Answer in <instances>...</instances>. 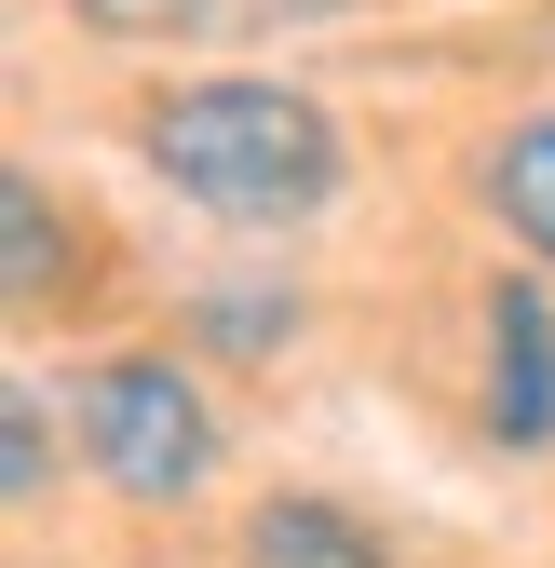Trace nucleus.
<instances>
[{
	"instance_id": "obj_7",
	"label": "nucleus",
	"mask_w": 555,
	"mask_h": 568,
	"mask_svg": "<svg viewBox=\"0 0 555 568\" xmlns=\"http://www.w3.org/2000/svg\"><path fill=\"white\" fill-rule=\"evenodd\" d=\"M95 41H203L218 14H244V0H68Z\"/></svg>"
},
{
	"instance_id": "obj_8",
	"label": "nucleus",
	"mask_w": 555,
	"mask_h": 568,
	"mask_svg": "<svg viewBox=\"0 0 555 568\" xmlns=\"http://www.w3.org/2000/svg\"><path fill=\"white\" fill-rule=\"evenodd\" d=\"M203 338H218V352H271V338H299V298H271V284H218V298H203Z\"/></svg>"
},
{
	"instance_id": "obj_5",
	"label": "nucleus",
	"mask_w": 555,
	"mask_h": 568,
	"mask_svg": "<svg viewBox=\"0 0 555 568\" xmlns=\"http://www.w3.org/2000/svg\"><path fill=\"white\" fill-rule=\"evenodd\" d=\"M474 190H488V217H502V231H515V244L555 271V109H528L502 150L474 163Z\"/></svg>"
},
{
	"instance_id": "obj_1",
	"label": "nucleus",
	"mask_w": 555,
	"mask_h": 568,
	"mask_svg": "<svg viewBox=\"0 0 555 568\" xmlns=\"http://www.w3.org/2000/svg\"><path fill=\"white\" fill-rule=\"evenodd\" d=\"M135 150H150V176H163L176 203H203V217H231V231H299V217L339 203V176H353L339 109L299 95V82H258V68L150 95Z\"/></svg>"
},
{
	"instance_id": "obj_6",
	"label": "nucleus",
	"mask_w": 555,
	"mask_h": 568,
	"mask_svg": "<svg viewBox=\"0 0 555 568\" xmlns=\"http://www.w3.org/2000/svg\"><path fill=\"white\" fill-rule=\"evenodd\" d=\"M0 244H14V271H0V284H14V312H54V284H82V231L54 217V190H41L28 163L0 176Z\"/></svg>"
},
{
	"instance_id": "obj_2",
	"label": "nucleus",
	"mask_w": 555,
	"mask_h": 568,
	"mask_svg": "<svg viewBox=\"0 0 555 568\" xmlns=\"http://www.w3.org/2000/svg\"><path fill=\"white\" fill-rule=\"evenodd\" d=\"M68 406H82V460L122 487V501H203V474H218V406L190 393L176 352H95Z\"/></svg>"
},
{
	"instance_id": "obj_3",
	"label": "nucleus",
	"mask_w": 555,
	"mask_h": 568,
	"mask_svg": "<svg viewBox=\"0 0 555 568\" xmlns=\"http://www.w3.org/2000/svg\"><path fill=\"white\" fill-rule=\"evenodd\" d=\"M488 434L502 447H555V298L528 271L488 284Z\"/></svg>"
},
{
	"instance_id": "obj_4",
	"label": "nucleus",
	"mask_w": 555,
	"mask_h": 568,
	"mask_svg": "<svg viewBox=\"0 0 555 568\" xmlns=\"http://www.w3.org/2000/svg\"><path fill=\"white\" fill-rule=\"evenodd\" d=\"M244 568H393V541L353 501H325V487H271L244 515Z\"/></svg>"
},
{
	"instance_id": "obj_9",
	"label": "nucleus",
	"mask_w": 555,
	"mask_h": 568,
	"mask_svg": "<svg viewBox=\"0 0 555 568\" xmlns=\"http://www.w3.org/2000/svg\"><path fill=\"white\" fill-rule=\"evenodd\" d=\"M0 487H14V501H41V487H54V419H41L28 379H14V406H0Z\"/></svg>"
}]
</instances>
